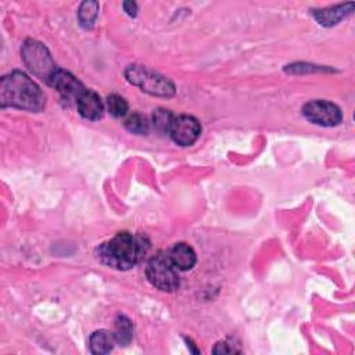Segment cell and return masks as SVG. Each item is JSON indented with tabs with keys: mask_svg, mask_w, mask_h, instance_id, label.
Here are the masks:
<instances>
[{
	"mask_svg": "<svg viewBox=\"0 0 355 355\" xmlns=\"http://www.w3.org/2000/svg\"><path fill=\"white\" fill-rule=\"evenodd\" d=\"M0 104L29 112H40L46 105L42 89L24 72L12 71L0 80Z\"/></svg>",
	"mask_w": 355,
	"mask_h": 355,
	"instance_id": "cell-1",
	"label": "cell"
},
{
	"mask_svg": "<svg viewBox=\"0 0 355 355\" xmlns=\"http://www.w3.org/2000/svg\"><path fill=\"white\" fill-rule=\"evenodd\" d=\"M146 251L147 245L143 237L119 232L108 241L100 244L96 254L104 265L118 270H128L140 261Z\"/></svg>",
	"mask_w": 355,
	"mask_h": 355,
	"instance_id": "cell-2",
	"label": "cell"
},
{
	"mask_svg": "<svg viewBox=\"0 0 355 355\" xmlns=\"http://www.w3.org/2000/svg\"><path fill=\"white\" fill-rule=\"evenodd\" d=\"M125 78L130 85L140 87V90L151 96L172 97L176 92L175 85L169 78L143 65H129L125 69Z\"/></svg>",
	"mask_w": 355,
	"mask_h": 355,
	"instance_id": "cell-3",
	"label": "cell"
},
{
	"mask_svg": "<svg viewBox=\"0 0 355 355\" xmlns=\"http://www.w3.org/2000/svg\"><path fill=\"white\" fill-rule=\"evenodd\" d=\"M21 57L28 69L35 76L46 80V83L58 69L49 49L43 43L33 39H28L24 42L21 47Z\"/></svg>",
	"mask_w": 355,
	"mask_h": 355,
	"instance_id": "cell-4",
	"label": "cell"
},
{
	"mask_svg": "<svg viewBox=\"0 0 355 355\" xmlns=\"http://www.w3.org/2000/svg\"><path fill=\"white\" fill-rule=\"evenodd\" d=\"M146 276L148 282L161 291H175L179 287L178 269L172 263L168 252H158L148 261Z\"/></svg>",
	"mask_w": 355,
	"mask_h": 355,
	"instance_id": "cell-5",
	"label": "cell"
},
{
	"mask_svg": "<svg viewBox=\"0 0 355 355\" xmlns=\"http://www.w3.org/2000/svg\"><path fill=\"white\" fill-rule=\"evenodd\" d=\"M302 114L309 122L320 126H336L343 119V112L338 105L326 100L308 101L302 107Z\"/></svg>",
	"mask_w": 355,
	"mask_h": 355,
	"instance_id": "cell-6",
	"label": "cell"
},
{
	"mask_svg": "<svg viewBox=\"0 0 355 355\" xmlns=\"http://www.w3.org/2000/svg\"><path fill=\"white\" fill-rule=\"evenodd\" d=\"M168 133L176 144L187 147L200 137L201 125L191 115H178L173 118Z\"/></svg>",
	"mask_w": 355,
	"mask_h": 355,
	"instance_id": "cell-7",
	"label": "cell"
},
{
	"mask_svg": "<svg viewBox=\"0 0 355 355\" xmlns=\"http://www.w3.org/2000/svg\"><path fill=\"white\" fill-rule=\"evenodd\" d=\"M47 85L54 87L64 100L75 101V103L78 101L80 94L86 90V87L82 85L80 80H78V78H75L71 72L61 68H58L53 73Z\"/></svg>",
	"mask_w": 355,
	"mask_h": 355,
	"instance_id": "cell-8",
	"label": "cell"
},
{
	"mask_svg": "<svg viewBox=\"0 0 355 355\" xmlns=\"http://www.w3.org/2000/svg\"><path fill=\"white\" fill-rule=\"evenodd\" d=\"M76 107H78V112L89 121L100 119L103 115V110H104L100 96L96 92L89 90V89H86L80 94V97L76 101Z\"/></svg>",
	"mask_w": 355,
	"mask_h": 355,
	"instance_id": "cell-9",
	"label": "cell"
},
{
	"mask_svg": "<svg viewBox=\"0 0 355 355\" xmlns=\"http://www.w3.org/2000/svg\"><path fill=\"white\" fill-rule=\"evenodd\" d=\"M354 11V3H343L320 10H312L313 18L323 26H333Z\"/></svg>",
	"mask_w": 355,
	"mask_h": 355,
	"instance_id": "cell-10",
	"label": "cell"
},
{
	"mask_svg": "<svg viewBox=\"0 0 355 355\" xmlns=\"http://www.w3.org/2000/svg\"><path fill=\"white\" fill-rule=\"evenodd\" d=\"M168 255L178 270H190L197 262L194 250L186 243H176Z\"/></svg>",
	"mask_w": 355,
	"mask_h": 355,
	"instance_id": "cell-11",
	"label": "cell"
},
{
	"mask_svg": "<svg viewBox=\"0 0 355 355\" xmlns=\"http://www.w3.org/2000/svg\"><path fill=\"white\" fill-rule=\"evenodd\" d=\"M114 344H116L114 333H110L108 330H97L89 338L90 351L96 355L108 354L112 349Z\"/></svg>",
	"mask_w": 355,
	"mask_h": 355,
	"instance_id": "cell-12",
	"label": "cell"
},
{
	"mask_svg": "<svg viewBox=\"0 0 355 355\" xmlns=\"http://www.w3.org/2000/svg\"><path fill=\"white\" fill-rule=\"evenodd\" d=\"M112 333H114V338H115L116 344L128 345L132 341L133 333H135L132 320L123 315H119L115 319V329Z\"/></svg>",
	"mask_w": 355,
	"mask_h": 355,
	"instance_id": "cell-13",
	"label": "cell"
},
{
	"mask_svg": "<svg viewBox=\"0 0 355 355\" xmlns=\"http://www.w3.org/2000/svg\"><path fill=\"white\" fill-rule=\"evenodd\" d=\"M98 15L97 1H83L78 8V19L83 28H92Z\"/></svg>",
	"mask_w": 355,
	"mask_h": 355,
	"instance_id": "cell-14",
	"label": "cell"
},
{
	"mask_svg": "<svg viewBox=\"0 0 355 355\" xmlns=\"http://www.w3.org/2000/svg\"><path fill=\"white\" fill-rule=\"evenodd\" d=\"M125 128L135 135H144L148 132L150 129V122L148 119L139 114V112H133L130 114L126 119H125Z\"/></svg>",
	"mask_w": 355,
	"mask_h": 355,
	"instance_id": "cell-15",
	"label": "cell"
},
{
	"mask_svg": "<svg viewBox=\"0 0 355 355\" xmlns=\"http://www.w3.org/2000/svg\"><path fill=\"white\" fill-rule=\"evenodd\" d=\"M173 118H175V115H173L169 110L158 108V110H155L154 114H153L151 123H153V126H154L158 132H161V133H168Z\"/></svg>",
	"mask_w": 355,
	"mask_h": 355,
	"instance_id": "cell-16",
	"label": "cell"
},
{
	"mask_svg": "<svg viewBox=\"0 0 355 355\" xmlns=\"http://www.w3.org/2000/svg\"><path fill=\"white\" fill-rule=\"evenodd\" d=\"M105 105H107V110L108 112L115 116V118H119V116H123L126 115L128 112V103L126 100L119 96V94H110L105 100Z\"/></svg>",
	"mask_w": 355,
	"mask_h": 355,
	"instance_id": "cell-17",
	"label": "cell"
},
{
	"mask_svg": "<svg viewBox=\"0 0 355 355\" xmlns=\"http://www.w3.org/2000/svg\"><path fill=\"white\" fill-rule=\"evenodd\" d=\"M323 71H331V69H327L320 65L304 64V62L291 64V65H287V68H286V72H290V73H309V72H323Z\"/></svg>",
	"mask_w": 355,
	"mask_h": 355,
	"instance_id": "cell-18",
	"label": "cell"
},
{
	"mask_svg": "<svg viewBox=\"0 0 355 355\" xmlns=\"http://www.w3.org/2000/svg\"><path fill=\"white\" fill-rule=\"evenodd\" d=\"M237 345L239 344H234V340H232V338L219 341L215 345V348H214V354H234V352H240V348Z\"/></svg>",
	"mask_w": 355,
	"mask_h": 355,
	"instance_id": "cell-19",
	"label": "cell"
},
{
	"mask_svg": "<svg viewBox=\"0 0 355 355\" xmlns=\"http://www.w3.org/2000/svg\"><path fill=\"white\" fill-rule=\"evenodd\" d=\"M122 7H123V10H125V12L128 15L136 17V14H137V4L135 1H123Z\"/></svg>",
	"mask_w": 355,
	"mask_h": 355,
	"instance_id": "cell-20",
	"label": "cell"
}]
</instances>
